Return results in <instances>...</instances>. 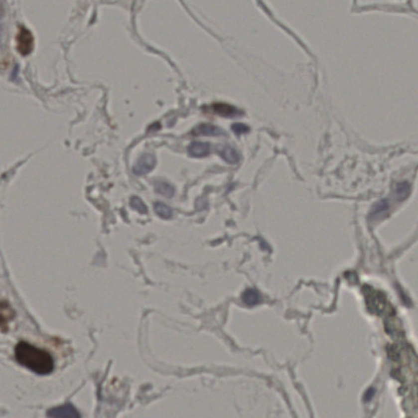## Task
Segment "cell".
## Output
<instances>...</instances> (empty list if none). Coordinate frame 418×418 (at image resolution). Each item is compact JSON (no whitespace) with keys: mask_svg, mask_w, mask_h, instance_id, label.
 I'll use <instances>...</instances> for the list:
<instances>
[{"mask_svg":"<svg viewBox=\"0 0 418 418\" xmlns=\"http://www.w3.org/2000/svg\"><path fill=\"white\" fill-rule=\"evenodd\" d=\"M411 192V187L407 182H401L396 186V194L400 201L407 199Z\"/></svg>","mask_w":418,"mask_h":418,"instance_id":"cell-13","label":"cell"},{"mask_svg":"<svg viewBox=\"0 0 418 418\" xmlns=\"http://www.w3.org/2000/svg\"><path fill=\"white\" fill-rule=\"evenodd\" d=\"M210 150V145L201 141H194L188 146V153L194 158H203L208 156Z\"/></svg>","mask_w":418,"mask_h":418,"instance_id":"cell-9","label":"cell"},{"mask_svg":"<svg viewBox=\"0 0 418 418\" xmlns=\"http://www.w3.org/2000/svg\"><path fill=\"white\" fill-rule=\"evenodd\" d=\"M155 165V156L153 154L145 153L139 157L133 167V171L135 174L142 176L151 172Z\"/></svg>","mask_w":418,"mask_h":418,"instance_id":"cell-3","label":"cell"},{"mask_svg":"<svg viewBox=\"0 0 418 418\" xmlns=\"http://www.w3.org/2000/svg\"><path fill=\"white\" fill-rule=\"evenodd\" d=\"M15 359L20 365L39 375H48L54 370V360L51 354L25 341L16 345Z\"/></svg>","mask_w":418,"mask_h":418,"instance_id":"cell-1","label":"cell"},{"mask_svg":"<svg viewBox=\"0 0 418 418\" xmlns=\"http://www.w3.org/2000/svg\"><path fill=\"white\" fill-rule=\"evenodd\" d=\"M243 301L246 303L247 305H256L260 301V296L255 290H248L243 295Z\"/></svg>","mask_w":418,"mask_h":418,"instance_id":"cell-15","label":"cell"},{"mask_svg":"<svg viewBox=\"0 0 418 418\" xmlns=\"http://www.w3.org/2000/svg\"><path fill=\"white\" fill-rule=\"evenodd\" d=\"M217 152L224 160L231 164H235L239 163L240 157L237 149L231 145H220L217 148Z\"/></svg>","mask_w":418,"mask_h":418,"instance_id":"cell-8","label":"cell"},{"mask_svg":"<svg viewBox=\"0 0 418 418\" xmlns=\"http://www.w3.org/2000/svg\"><path fill=\"white\" fill-rule=\"evenodd\" d=\"M232 130L235 134L241 135V134H247L249 131V128L243 124H235L232 125Z\"/></svg>","mask_w":418,"mask_h":418,"instance_id":"cell-16","label":"cell"},{"mask_svg":"<svg viewBox=\"0 0 418 418\" xmlns=\"http://www.w3.org/2000/svg\"><path fill=\"white\" fill-rule=\"evenodd\" d=\"M211 110L213 113L217 114V116L226 118L238 117L243 114L242 111L236 107L225 103H215L211 107Z\"/></svg>","mask_w":418,"mask_h":418,"instance_id":"cell-4","label":"cell"},{"mask_svg":"<svg viewBox=\"0 0 418 418\" xmlns=\"http://www.w3.org/2000/svg\"><path fill=\"white\" fill-rule=\"evenodd\" d=\"M154 190L159 195L167 198H172L175 194L174 187L166 181H156L154 183Z\"/></svg>","mask_w":418,"mask_h":418,"instance_id":"cell-10","label":"cell"},{"mask_svg":"<svg viewBox=\"0 0 418 418\" xmlns=\"http://www.w3.org/2000/svg\"><path fill=\"white\" fill-rule=\"evenodd\" d=\"M130 205H131L132 208H134V210L137 211L138 213H140V214H145L148 212L146 205L142 201V199L139 197H132L131 200H130Z\"/></svg>","mask_w":418,"mask_h":418,"instance_id":"cell-14","label":"cell"},{"mask_svg":"<svg viewBox=\"0 0 418 418\" xmlns=\"http://www.w3.org/2000/svg\"><path fill=\"white\" fill-rule=\"evenodd\" d=\"M154 209L156 214L163 219H171L172 217V208L168 207L167 204L161 203V202H157L154 204Z\"/></svg>","mask_w":418,"mask_h":418,"instance_id":"cell-12","label":"cell"},{"mask_svg":"<svg viewBox=\"0 0 418 418\" xmlns=\"http://www.w3.org/2000/svg\"><path fill=\"white\" fill-rule=\"evenodd\" d=\"M14 311L9 303L2 300L1 301V318H0V327L2 333L8 330V323L13 319Z\"/></svg>","mask_w":418,"mask_h":418,"instance_id":"cell-6","label":"cell"},{"mask_svg":"<svg viewBox=\"0 0 418 418\" xmlns=\"http://www.w3.org/2000/svg\"><path fill=\"white\" fill-rule=\"evenodd\" d=\"M16 41L17 51L23 56L29 54L34 49V36L26 28L21 26L19 29Z\"/></svg>","mask_w":418,"mask_h":418,"instance_id":"cell-2","label":"cell"},{"mask_svg":"<svg viewBox=\"0 0 418 418\" xmlns=\"http://www.w3.org/2000/svg\"><path fill=\"white\" fill-rule=\"evenodd\" d=\"M389 209V204L386 199H382L373 206L371 211L370 216L373 218H378L381 216H385Z\"/></svg>","mask_w":418,"mask_h":418,"instance_id":"cell-11","label":"cell"},{"mask_svg":"<svg viewBox=\"0 0 418 418\" xmlns=\"http://www.w3.org/2000/svg\"><path fill=\"white\" fill-rule=\"evenodd\" d=\"M193 135L195 136L218 137L225 134L223 130L219 127L214 125L203 124L196 127L192 131Z\"/></svg>","mask_w":418,"mask_h":418,"instance_id":"cell-7","label":"cell"},{"mask_svg":"<svg viewBox=\"0 0 418 418\" xmlns=\"http://www.w3.org/2000/svg\"><path fill=\"white\" fill-rule=\"evenodd\" d=\"M48 416L53 418H79L80 415L74 406L66 405L50 409L48 412Z\"/></svg>","mask_w":418,"mask_h":418,"instance_id":"cell-5","label":"cell"}]
</instances>
